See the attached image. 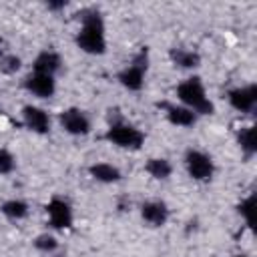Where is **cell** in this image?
<instances>
[{
	"label": "cell",
	"mask_w": 257,
	"mask_h": 257,
	"mask_svg": "<svg viewBox=\"0 0 257 257\" xmlns=\"http://www.w3.org/2000/svg\"><path fill=\"white\" fill-rule=\"evenodd\" d=\"M76 46L86 52L100 56L106 52V32H104V20L98 10L88 8L80 14V30L76 32Z\"/></svg>",
	"instance_id": "obj_1"
},
{
	"label": "cell",
	"mask_w": 257,
	"mask_h": 257,
	"mask_svg": "<svg viewBox=\"0 0 257 257\" xmlns=\"http://www.w3.org/2000/svg\"><path fill=\"white\" fill-rule=\"evenodd\" d=\"M177 98H179V102L183 106L191 108L197 116H205V114H213L215 112V104L207 96L205 84H203V80L199 76L185 78L177 86Z\"/></svg>",
	"instance_id": "obj_2"
},
{
	"label": "cell",
	"mask_w": 257,
	"mask_h": 257,
	"mask_svg": "<svg viewBox=\"0 0 257 257\" xmlns=\"http://www.w3.org/2000/svg\"><path fill=\"white\" fill-rule=\"evenodd\" d=\"M104 139L110 145H116V147L128 149V151H139L145 145V133L141 128H137L135 124L124 122V120L110 122L106 133H104Z\"/></svg>",
	"instance_id": "obj_3"
},
{
	"label": "cell",
	"mask_w": 257,
	"mask_h": 257,
	"mask_svg": "<svg viewBox=\"0 0 257 257\" xmlns=\"http://www.w3.org/2000/svg\"><path fill=\"white\" fill-rule=\"evenodd\" d=\"M147 68H149V50L143 48V50L131 60V64H126V66L118 72V82H120L126 90L139 92V90L145 86Z\"/></svg>",
	"instance_id": "obj_4"
},
{
	"label": "cell",
	"mask_w": 257,
	"mask_h": 257,
	"mask_svg": "<svg viewBox=\"0 0 257 257\" xmlns=\"http://www.w3.org/2000/svg\"><path fill=\"white\" fill-rule=\"evenodd\" d=\"M185 169H187L189 177L193 181H199V183H207L215 175L213 159L207 153L199 151V149H189L185 153Z\"/></svg>",
	"instance_id": "obj_5"
},
{
	"label": "cell",
	"mask_w": 257,
	"mask_h": 257,
	"mask_svg": "<svg viewBox=\"0 0 257 257\" xmlns=\"http://www.w3.org/2000/svg\"><path fill=\"white\" fill-rule=\"evenodd\" d=\"M58 122H60L62 131L72 135V137H84V135L90 133V118H88V114L84 110L76 108V106L64 108L58 114Z\"/></svg>",
	"instance_id": "obj_6"
},
{
	"label": "cell",
	"mask_w": 257,
	"mask_h": 257,
	"mask_svg": "<svg viewBox=\"0 0 257 257\" xmlns=\"http://www.w3.org/2000/svg\"><path fill=\"white\" fill-rule=\"evenodd\" d=\"M46 215H48V223L52 229L64 231L70 229L74 223V215H72V207L68 205V201L60 199V197H52L46 203Z\"/></svg>",
	"instance_id": "obj_7"
},
{
	"label": "cell",
	"mask_w": 257,
	"mask_h": 257,
	"mask_svg": "<svg viewBox=\"0 0 257 257\" xmlns=\"http://www.w3.org/2000/svg\"><path fill=\"white\" fill-rule=\"evenodd\" d=\"M229 104L239 110V112H251L257 104V86L255 84H245V86H237L231 88L229 94Z\"/></svg>",
	"instance_id": "obj_8"
},
{
	"label": "cell",
	"mask_w": 257,
	"mask_h": 257,
	"mask_svg": "<svg viewBox=\"0 0 257 257\" xmlns=\"http://www.w3.org/2000/svg\"><path fill=\"white\" fill-rule=\"evenodd\" d=\"M22 122L28 131L36 133V135H46L50 131V116L44 108L34 106V104H26L22 108Z\"/></svg>",
	"instance_id": "obj_9"
},
{
	"label": "cell",
	"mask_w": 257,
	"mask_h": 257,
	"mask_svg": "<svg viewBox=\"0 0 257 257\" xmlns=\"http://www.w3.org/2000/svg\"><path fill=\"white\" fill-rule=\"evenodd\" d=\"M24 88L38 98H50L56 92V80H54V76H48V74L30 72L24 78Z\"/></svg>",
	"instance_id": "obj_10"
},
{
	"label": "cell",
	"mask_w": 257,
	"mask_h": 257,
	"mask_svg": "<svg viewBox=\"0 0 257 257\" xmlns=\"http://www.w3.org/2000/svg\"><path fill=\"white\" fill-rule=\"evenodd\" d=\"M161 106H163V110H165L167 120H169L171 124H175V126H183V128H187V126H193V124L197 122V118H199L191 108H187V106H183V104L163 102Z\"/></svg>",
	"instance_id": "obj_11"
},
{
	"label": "cell",
	"mask_w": 257,
	"mask_h": 257,
	"mask_svg": "<svg viewBox=\"0 0 257 257\" xmlns=\"http://www.w3.org/2000/svg\"><path fill=\"white\" fill-rule=\"evenodd\" d=\"M141 217L149 227H163L169 221V207L163 201H147L141 207Z\"/></svg>",
	"instance_id": "obj_12"
},
{
	"label": "cell",
	"mask_w": 257,
	"mask_h": 257,
	"mask_svg": "<svg viewBox=\"0 0 257 257\" xmlns=\"http://www.w3.org/2000/svg\"><path fill=\"white\" fill-rule=\"evenodd\" d=\"M60 68H62V58L54 50L38 52L32 62V72H40V74H48V76H54Z\"/></svg>",
	"instance_id": "obj_13"
},
{
	"label": "cell",
	"mask_w": 257,
	"mask_h": 257,
	"mask_svg": "<svg viewBox=\"0 0 257 257\" xmlns=\"http://www.w3.org/2000/svg\"><path fill=\"white\" fill-rule=\"evenodd\" d=\"M88 175L98 181V183H104V185H112V183H118L122 179V173L118 167L110 165V163H92L88 167Z\"/></svg>",
	"instance_id": "obj_14"
},
{
	"label": "cell",
	"mask_w": 257,
	"mask_h": 257,
	"mask_svg": "<svg viewBox=\"0 0 257 257\" xmlns=\"http://www.w3.org/2000/svg\"><path fill=\"white\" fill-rule=\"evenodd\" d=\"M169 58L177 68H183V70H193L201 64L199 52H195L191 48H171Z\"/></svg>",
	"instance_id": "obj_15"
},
{
	"label": "cell",
	"mask_w": 257,
	"mask_h": 257,
	"mask_svg": "<svg viewBox=\"0 0 257 257\" xmlns=\"http://www.w3.org/2000/svg\"><path fill=\"white\" fill-rule=\"evenodd\" d=\"M28 203L22 199H8L0 205V213L12 221H22L24 217H28Z\"/></svg>",
	"instance_id": "obj_16"
},
{
	"label": "cell",
	"mask_w": 257,
	"mask_h": 257,
	"mask_svg": "<svg viewBox=\"0 0 257 257\" xmlns=\"http://www.w3.org/2000/svg\"><path fill=\"white\" fill-rule=\"evenodd\" d=\"M145 171H147L153 179H157V181H165V179L171 177V173H173V165H171L167 159H163V157H153V159L147 161Z\"/></svg>",
	"instance_id": "obj_17"
},
{
	"label": "cell",
	"mask_w": 257,
	"mask_h": 257,
	"mask_svg": "<svg viewBox=\"0 0 257 257\" xmlns=\"http://www.w3.org/2000/svg\"><path fill=\"white\" fill-rule=\"evenodd\" d=\"M237 143L245 157H253L257 151V139H255V126H243L237 133Z\"/></svg>",
	"instance_id": "obj_18"
},
{
	"label": "cell",
	"mask_w": 257,
	"mask_h": 257,
	"mask_svg": "<svg viewBox=\"0 0 257 257\" xmlns=\"http://www.w3.org/2000/svg\"><path fill=\"white\" fill-rule=\"evenodd\" d=\"M34 247H36L38 251H42V253H52V251L58 249V241H56L54 235L42 233V235H38V237L34 239Z\"/></svg>",
	"instance_id": "obj_19"
},
{
	"label": "cell",
	"mask_w": 257,
	"mask_h": 257,
	"mask_svg": "<svg viewBox=\"0 0 257 257\" xmlns=\"http://www.w3.org/2000/svg\"><path fill=\"white\" fill-rule=\"evenodd\" d=\"M20 64H22L20 56H16V54L8 52L6 56H2V58H0V72H4V74H14V72H18V70H20Z\"/></svg>",
	"instance_id": "obj_20"
},
{
	"label": "cell",
	"mask_w": 257,
	"mask_h": 257,
	"mask_svg": "<svg viewBox=\"0 0 257 257\" xmlns=\"http://www.w3.org/2000/svg\"><path fill=\"white\" fill-rule=\"evenodd\" d=\"M14 169H16V159H14V155H12L8 149L0 147V175H10Z\"/></svg>",
	"instance_id": "obj_21"
},
{
	"label": "cell",
	"mask_w": 257,
	"mask_h": 257,
	"mask_svg": "<svg viewBox=\"0 0 257 257\" xmlns=\"http://www.w3.org/2000/svg\"><path fill=\"white\" fill-rule=\"evenodd\" d=\"M253 213H255V197H247L245 201L239 203V215L245 219V223L249 227H253Z\"/></svg>",
	"instance_id": "obj_22"
},
{
	"label": "cell",
	"mask_w": 257,
	"mask_h": 257,
	"mask_svg": "<svg viewBox=\"0 0 257 257\" xmlns=\"http://www.w3.org/2000/svg\"><path fill=\"white\" fill-rule=\"evenodd\" d=\"M46 8L48 10H62V8H66V2L64 0H60V2H48Z\"/></svg>",
	"instance_id": "obj_23"
},
{
	"label": "cell",
	"mask_w": 257,
	"mask_h": 257,
	"mask_svg": "<svg viewBox=\"0 0 257 257\" xmlns=\"http://www.w3.org/2000/svg\"><path fill=\"white\" fill-rule=\"evenodd\" d=\"M8 52H10V50H8V42L0 36V58H2V56H6Z\"/></svg>",
	"instance_id": "obj_24"
},
{
	"label": "cell",
	"mask_w": 257,
	"mask_h": 257,
	"mask_svg": "<svg viewBox=\"0 0 257 257\" xmlns=\"http://www.w3.org/2000/svg\"><path fill=\"white\" fill-rule=\"evenodd\" d=\"M235 257H249V255H235Z\"/></svg>",
	"instance_id": "obj_25"
}]
</instances>
